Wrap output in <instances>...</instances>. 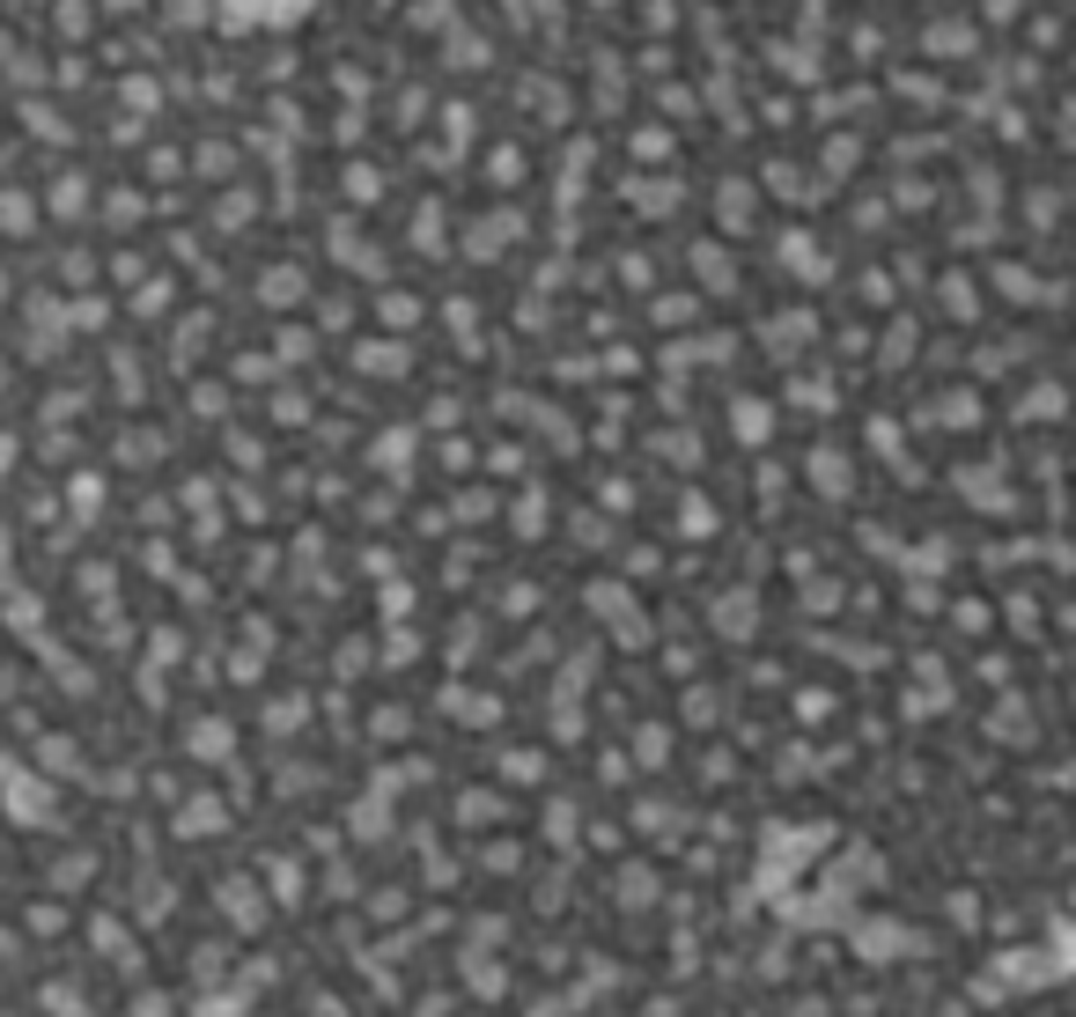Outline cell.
<instances>
[{
  "instance_id": "6da1fadb",
  "label": "cell",
  "mask_w": 1076,
  "mask_h": 1017,
  "mask_svg": "<svg viewBox=\"0 0 1076 1017\" xmlns=\"http://www.w3.org/2000/svg\"><path fill=\"white\" fill-rule=\"evenodd\" d=\"M89 937H97V944H103V966H111V959H119V973H141V959H133V937H125V929H119V921H89Z\"/></svg>"
},
{
  "instance_id": "7a4b0ae2",
  "label": "cell",
  "mask_w": 1076,
  "mask_h": 1017,
  "mask_svg": "<svg viewBox=\"0 0 1076 1017\" xmlns=\"http://www.w3.org/2000/svg\"><path fill=\"white\" fill-rule=\"evenodd\" d=\"M619 885H627V893H619V907H657V885H663V877L649 871V863H627V871H619Z\"/></svg>"
},
{
  "instance_id": "3957f363",
  "label": "cell",
  "mask_w": 1076,
  "mask_h": 1017,
  "mask_svg": "<svg viewBox=\"0 0 1076 1017\" xmlns=\"http://www.w3.org/2000/svg\"><path fill=\"white\" fill-rule=\"evenodd\" d=\"M266 885H273V899H281V907H303V871H295V863L266 855Z\"/></svg>"
},
{
  "instance_id": "277c9868",
  "label": "cell",
  "mask_w": 1076,
  "mask_h": 1017,
  "mask_svg": "<svg viewBox=\"0 0 1076 1017\" xmlns=\"http://www.w3.org/2000/svg\"><path fill=\"white\" fill-rule=\"evenodd\" d=\"M538 775H546L538 752H502V781H509V789H516V781H538Z\"/></svg>"
},
{
  "instance_id": "5b68a950",
  "label": "cell",
  "mask_w": 1076,
  "mask_h": 1017,
  "mask_svg": "<svg viewBox=\"0 0 1076 1017\" xmlns=\"http://www.w3.org/2000/svg\"><path fill=\"white\" fill-rule=\"evenodd\" d=\"M59 929H67L59 907H30V937H59Z\"/></svg>"
},
{
  "instance_id": "8992f818",
  "label": "cell",
  "mask_w": 1076,
  "mask_h": 1017,
  "mask_svg": "<svg viewBox=\"0 0 1076 1017\" xmlns=\"http://www.w3.org/2000/svg\"><path fill=\"white\" fill-rule=\"evenodd\" d=\"M133 1017H163V995H133Z\"/></svg>"
}]
</instances>
